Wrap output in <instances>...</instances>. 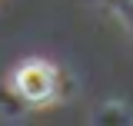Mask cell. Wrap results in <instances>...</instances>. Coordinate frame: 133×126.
<instances>
[{"mask_svg": "<svg viewBox=\"0 0 133 126\" xmlns=\"http://www.w3.org/2000/svg\"><path fill=\"white\" fill-rule=\"evenodd\" d=\"M10 86L20 103H30V106H47L57 100L60 90V70L47 60H23L10 76Z\"/></svg>", "mask_w": 133, "mask_h": 126, "instance_id": "obj_1", "label": "cell"}]
</instances>
